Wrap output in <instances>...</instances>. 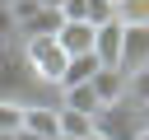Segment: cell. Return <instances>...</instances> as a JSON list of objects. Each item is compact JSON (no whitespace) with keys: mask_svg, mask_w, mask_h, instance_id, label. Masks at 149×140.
<instances>
[{"mask_svg":"<svg viewBox=\"0 0 149 140\" xmlns=\"http://www.w3.org/2000/svg\"><path fill=\"white\" fill-rule=\"evenodd\" d=\"M19 56H23L37 89H61V75H65L70 56L56 47V37H19Z\"/></svg>","mask_w":149,"mask_h":140,"instance_id":"1","label":"cell"},{"mask_svg":"<svg viewBox=\"0 0 149 140\" xmlns=\"http://www.w3.org/2000/svg\"><path fill=\"white\" fill-rule=\"evenodd\" d=\"M93 131L98 135H107V140H135L140 131H144V117H140V107L135 103H107V107H98V117H93Z\"/></svg>","mask_w":149,"mask_h":140,"instance_id":"2","label":"cell"},{"mask_svg":"<svg viewBox=\"0 0 149 140\" xmlns=\"http://www.w3.org/2000/svg\"><path fill=\"white\" fill-rule=\"evenodd\" d=\"M28 89H33V75H28L23 56H19V37H9V42H0V98L23 103Z\"/></svg>","mask_w":149,"mask_h":140,"instance_id":"3","label":"cell"},{"mask_svg":"<svg viewBox=\"0 0 149 140\" xmlns=\"http://www.w3.org/2000/svg\"><path fill=\"white\" fill-rule=\"evenodd\" d=\"M140 65H149V28H121V61H116V70L130 75Z\"/></svg>","mask_w":149,"mask_h":140,"instance_id":"4","label":"cell"},{"mask_svg":"<svg viewBox=\"0 0 149 140\" xmlns=\"http://www.w3.org/2000/svg\"><path fill=\"white\" fill-rule=\"evenodd\" d=\"M51 37H56V47H61L65 56H84V51H93V23H84V19L61 23Z\"/></svg>","mask_w":149,"mask_h":140,"instance_id":"5","label":"cell"},{"mask_svg":"<svg viewBox=\"0 0 149 140\" xmlns=\"http://www.w3.org/2000/svg\"><path fill=\"white\" fill-rule=\"evenodd\" d=\"M19 131L42 135V140H56V103H23V121H19Z\"/></svg>","mask_w":149,"mask_h":140,"instance_id":"6","label":"cell"},{"mask_svg":"<svg viewBox=\"0 0 149 140\" xmlns=\"http://www.w3.org/2000/svg\"><path fill=\"white\" fill-rule=\"evenodd\" d=\"M93 56H98V65H116L121 61V23L116 19L93 28Z\"/></svg>","mask_w":149,"mask_h":140,"instance_id":"7","label":"cell"},{"mask_svg":"<svg viewBox=\"0 0 149 140\" xmlns=\"http://www.w3.org/2000/svg\"><path fill=\"white\" fill-rule=\"evenodd\" d=\"M88 89H93V98L107 107V103H121V93H126V75L116 70V65H98V75L88 79Z\"/></svg>","mask_w":149,"mask_h":140,"instance_id":"8","label":"cell"},{"mask_svg":"<svg viewBox=\"0 0 149 140\" xmlns=\"http://www.w3.org/2000/svg\"><path fill=\"white\" fill-rule=\"evenodd\" d=\"M98 75V56L84 51V56H70L65 61V75H61V89H74V84H88Z\"/></svg>","mask_w":149,"mask_h":140,"instance_id":"9","label":"cell"},{"mask_svg":"<svg viewBox=\"0 0 149 140\" xmlns=\"http://www.w3.org/2000/svg\"><path fill=\"white\" fill-rule=\"evenodd\" d=\"M56 107H70V112H84V117H98V98H93V89L88 84H74V89H61V103Z\"/></svg>","mask_w":149,"mask_h":140,"instance_id":"10","label":"cell"},{"mask_svg":"<svg viewBox=\"0 0 149 140\" xmlns=\"http://www.w3.org/2000/svg\"><path fill=\"white\" fill-rule=\"evenodd\" d=\"M112 14L121 28H149V0H116Z\"/></svg>","mask_w":149,"mask_h":140,"instance_id":"11","label":"cell"},{"mask_svg":"<svg viewBox=\"0 0 149 140\" xmlns=\"http://www.w3.org/2000/svg\"><path fill=\"white\" fill-rule=\"evenodd\" d=\"M121 98L135 103V107H149V65H140V70L126 75V93H121Z\"/></svg>","mask_w":149,"mask_h":140,"instance_id":"12","label":"cell"},{"mask_svg":"<svg viewBox=\"0 0 149 140\" xmlns=\"http://www.w3.org/2000/svg\"><path fill=\"white\" fill-rule=\"evenodd\" d=\"M19 121H23V103H19V98H0V131L14 135Z\"/></svg>","mask_w":149,"mask_h":140,"instance_id":"13","label":"cell"},{"mask_svg":"<svg viewBox=\"0 0 149 140\" xmlns=\"http://www.w3.org/2000/svg\"><path fill=\"white\" fill-rule=\"evenodd\" d=\"M107 19H116V14H112V5H107V0H88L84 23H93V28H98V23H107Z\"/></svg>","mask_w":149,"mask_h":140,"instance_id":"14","label":"cell"},{"mask_svg":"<svg viewBox=\"0 0 149 140\" xmlns=\"http://www.w3.org/2000/svg\"><path fill=\"white\" fill-rule=\"evenodd\" d=\"M14 140H42V135H28V131H14Z\"/></svg>","mask_w":149,"mask_h":140,"instance_id":"15","label":"cell"},{"mask_svg":"<svg viewBox=\"0 0 149 140\" xmlns=\"http://www.w3.org/2000/svg\"><path fill=\"white\" fill-rule=\"evenodd\" d=\"M140 117H144V131H149V107H140Z\"/></svg>","mask_w":149,"mask_h":140,"instance_id":"16","label":"cell"},{"mask_svg":"<svg viewBox=\"0 0 149 140\" xmlns=\"http://www.w3.org/2000/svg\"><path fill=\"white\" fill-rule=\"evenodd\" d=\"M88 140H107V135H98V131H93V135H88Z\"/></svg>","mask_w":149,"mask_h":140,"instance_id":"17","label":"cell"},{"mask_svg":"<svg viewBox=\"0 0 149 140\" xmlns=\"http://www.w3.org/2000/svg\"><path fill=\"white\" fill-rule=\"evenodd\" d=\"M135 140H149V131H140V135H135Z\"/></svg>","mask_w":149,"mask_h":140,"instance_id":"18","label":"cell"},{"mask_svg":"<svg viewBox=\"0 0 149 140\" xmlns=\"http://www.w3.org/2000/svg\"><path fill=\"white\" fill-rule=\"evenodd\" d=\"M0 140H14V135H5V131H0Z\"/></svg>","mask_w":149,"mask_h":140,"instance_id":"19","label":"cell"},{"mask_svg":"<svg viewBox=\"0 0 149 140\" xmlns=\"http://www.w3.org/2000/svg\"><path fill=\"white\" fill-rule=\"evenodd\" d=\"M107 5H116V0H107Z\"/></svg>","mask_w":149,"mask_h":140,"instance_id":"20","label":"cell"}]
</instances>
